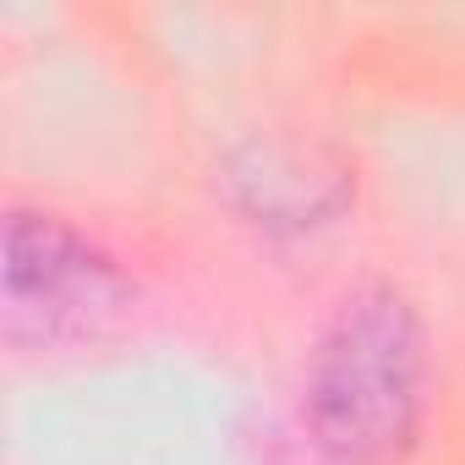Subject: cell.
Here are the masks:
<instances>
[{
    "label": "cell",
    "mask_w": 465,
    "mask_h": 465,
    "mask_svg": "<svg viewBox=\"0 0 465 465\" xmlns=\"http://www.w3.org/2000/svg\"><path fill=\"white\" fill-rule=\"evenodd\" d=\"M427 411V329L389 280L351 291L307 367V438L323 465H400Z\"/></svg>",
    "instance_id": "obj_1"
},
{
    "label": "cell",
    "mask_w": 465,
    "mask_h": 465,
    "mask_svg": "<svg viewBox=\"0 0 465 465\" xmlns=\"http://www.w3.org/2000/svg\"><path fill=\"white\" fill-rule=\"evenodd\" d=\"M137 291L121 263L55 213L17 208L0 263V329L12 345H83L132 312Z\"/></svg>",
    "instance_id": "obj_2"
},
{
    "label": "cell",
    "mask_w": 465,
    "mask_h": 465,
    "mask_svg": "<svg viewBox=\"0 0 465 465\" xmlns=\"http://www.w3.org/2000/svg\"><path fill=\"white\" fill-rule=\"evenodd\" d=\"M224 186L236 208L263 230H312L351 203V175L323 153L291 143H247L224 159Z\"/></svg>",
    "instance_id": "obj_3"
}]
</instances>
